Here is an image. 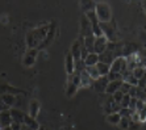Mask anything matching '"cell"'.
<instances>
[{"mask_svg": "<svg viewBox=\"0 0 146 130\" xmlns=\"http://www.w3.org/2000/svg\"><path fill=\"white\" fill-rule=\"evenodd\" d=\"M79 88H80V78H79V74H76V72H75L74 75L68 76L66 93H67L68 97H72V96L76 93V91H78Z\"/></svg>", "mask_w": 146, "mask_h": 130, "instance_id": "3957f363", "label": "cell"}, {"mask_svg": "<svg viewBox=\"0 0 146 130\" xmlns=\"http://www.w3.org/2000/svg\"><path fill=\"white\" fill-rule=\"evenodd\" d=\"M24 125H25V126H28L31 130H38V127H40V123L37 122V120L32 118V117L29 116V114H25Z\"/></svg>", "mask_w": 146, "mask_h": 130, "instance_id": "d6986e66", "label": "cell"}, {"mask_svg": "<svg viewBox=\"0 0 146 130\" xmlns=\"http://www.w3.org/2000/svg\"><path fill=\"white\" fill-rule=\"evenodd\" d=\"M0 96H1L3 101L7 104L9 108H12V106L15 105V103H16V97H15V95H11V93H1Z\"/></svg>", "mask_w": 146, "mask_h": 130, "instance_id": "44dd1931", "label": "cell"}, {"mask_svg": "<svg viewBox=\"0 0 146 130\" xmlns=\"http://www.w3.org/2000/svg\"><path fill=\"white\" fill-rule=\"evenodd\" d=\"M1 130H12V129H11V126H7V127H3Z\"/></svg>", "mask_w": 146, "mask_h": 130, "instance_id": "8d00e7d4", "label": "cell"}, {"mask_svg": "<svg viewBox=\"0 0 146 130\" xmlns=\"http://www.w3.org/2000/svg\"><path fill=\"white\" fill-rule=\"evenodd\" d=\"M86 67H91V66H96L99 63V55L95 54V53H90L87 55V58L83 61Z\"/></svg>", "mask_w": 146, "mask_h": 130, "instance_id": "ac0fdd59", "label": "cell"}, {"mask_svg": "<svg viewBox=\"0 0 146 130\" xmlns=\"http://www.w3.org/2000/svg\"><path fill=\"white\" fill-rule=\"evenodd\" d=\"M145 108V101H141V100H137L136 103V112H139Z\"/></svg>", "mask_w": 146, "mask_h": 130, "instance_id": "d6a6232c", "label": "cell"}, {"mask_svg": "<svg viewBox=\"0 0 146 130\" xmlns=\"http://www.w3.org/2000/svg\"><path fill=\"white\" fill-rule=\"evenodd\" d=\"M83 42V46H84L88 53H94V45H95V36H87L84 37V41Z\"/></svg>", "mask_w": 146, "mask_h": 130, "instance_id": "ffe728a7", "label": "cell"}, {"mask_svg": "<svg viewBox=\"0 0 146 130\" xmlns=\"http://www.w3.org/2000/svg\"><path fill=\"white\" fill-rule=\"evenodd\" d=\"M132 75L134 76V78L137 79V80H139V79H142L146 76L145 74V69L143 67H141V66H138V67H136V69L132 71Z\"/></svg>", "mask_w": 146, "mask_h": 130, "instance_id": "484cf974", "label": "cell"}, {"mask_svg": "<svg viewBox=\"0 0 146 130\" xmlns=\"http://www.w3.org/2000/svg\"><path fill=\"white\" fill-rule=\"evenodd\" d=\"M40 103H38L37 100H31V104H29V116L32 118H37L38 113H40Z\"/></svg>", "mask_w": 146, "mask_h": 130, "instance_id": "2e32d148", "label": "cell"}, {"mask_svg": "<svg viewBox=\"0 0 146 130\" xmlns=\"http://www.w3.org/2000/svg\"><path fill=\"white\" fill-rule=\"evenodd\" d=\"M122 82L121 80H116V82H109L108 86L106 88V93L107 95H113L115 92L120 91V87H121Z\"/></svg>", "mask_w": 146, "mask_h": 130, "instance_id": "e0dca14e", "label": "cell"}, {"mask_svg": "<svg viewBox=\"0 0 146 130\" xmlns=\"http://www.w3.org/2000/svg\"><path fill=\"white\" fill-rule=\"evenodd\" d=\"M130 97L129 95H124V97H122L121 103H120V106H121V109H128L129 108V104H130Z\"/></svg>", "mask_w": 146, "mask_h": 130, "instance_id": "4316f807", "label": "cell"}, {"mask_svg": "<svg viewBox=\"0 0 146 130\" xmlns=\"http://www.w3.org/2000/svg\"><path fill=\"white\" fill-rule=\"evenodd\" d=\"M65 69H66V72L70 75H74L75 74V61L72 58L71 54H67L66 55V59H65Z\"/></svg>", "mask_w": 146, "mask_h": 130, "instance_id": "4fadbf2b", "label": "cell"}, {"mask_svg": "<svg viewBox=\"0 0 146 130\" xmlns=\"http://www.w3.org/2000/svg\"><path fill=\"white\" fill-rule=\"evenodd\" d=\"M109 72H116V74H125L126 72V59L124 57H119L112 62Z\"/></svg>", "mask_w": 146, "mask_h": 130, "instance_id": "277c9868", "label": "cell"}, {"mask_svg": "<svg viewBox=\"0 0 146 130\" xmlns=\"http://www.w3.org/2000/svg\"><path fill=\"white\" fill-rule=\"evenodd\" d=\"M38 55V49H28L27 53L24 54V58H23V63L27 67H31L34 65V62L37 59Z\"/></svg>", "mask_w": 146, "mask_h": 130, "instance_id": "8992f818", "label": "cell"}, {"mask_svg": "<svg viewBox=\"0 0 146 130\" xmlns=\"http://www.w3.org/2000/svg\"><path fill=\"white\" fill-rule=\"evenodd\" d=\"M143 69H145V74H146V66H145V67H143Z\"/></svg>", "mask_w": 146, "mask_h": 130, "instance_id": "f35d334b", "label": "cell"}, {"mask_svg": "<svg viewBox=\"0 0 146 130\" xmlns=\"http://www.w3.org/2000/svg\"><path fill=\"white\" fill-rule=\"evenodd\" d=\"M86 72L90 75V78L95 82V80H98L99 78H100V74H99L98 69H96V66H91V67H86Z\"/></svg>", "mask_w": 146, "mask_h": 130, "instance_id": "603a6c76", "label": "cell"}, {"mask_svg": "<svg viewBox=\"0 0 146 130\" xmlns=\"http://www.w3.org/2000/svg\"><path fill=\"white\" fill-rule=\"evenodd\" d=\"M107 122H109L111 125H119L120 120H121V116H120L119 113H112V114H108L106 117Z\"/></svg>", "mask_w": 146, "mask_h": 130, "instance_id": "d4e9b609", "label": "cell"}, {"mask_svg": "<svg viewBox=\"0 0 146 130\" xmlns=\"http://www.w3.org/2000/svg\"><path fill=\"white\" fill-rule=\"evenodd\" d=\"M95 13H96V16H98L99 22H109L111 18H112L111 8H109L108 3H104V1H98V3H96Z\"/></svg>", "mask_w": 146, "mask_h": 130, "instance_id": "7a4b0ae2", "label": "cell"}, {"mask_svg": "<svg viewBox=\"0 0 146 130\" xmlns=\"http://www.w3.org/2000/svg\"><path fill=\"white\" fill-rule=\"evenodd\" d=\"M82 46H83V42H82V40H78V41H75V42H74V45H72L71 53H70V54L72 55V58H74V61H75V62H79V61H80Z\"/></svg>", "mask_w": 146, "mask_h": 130, "instance_id": "8fae6325", "label": "cell"}, {"mask_svg": "<svg viewBox=\"0 0 146 130\" xmlns=\"http://www.w3.org/2000/svg\"><path fill=\"white\" fill-rule=\"evenodd\" d=\"M9 112H11V117H12V122L19 123V125H24L25 113H23L19 109H13V108H12Z\"/></svg>", "mask_w": 146, "mask_h": 130, "instance_id": "7c38bea8", "label": "cell"}, {"mask_svg": "<svg viewBox=\"0 0 146 130\" xmlns=\"http://www.w3.org/2000/svg\"><path fill=\"white\" fill-rule=\"evenodd\" d=\"M111 96H112V99L115 100L116 103L120 104L121 103V100H122V97H124V93H121L120 91H117V92H115L113 95H111Z\"/></svg>", "mask_w": 146, "mask_h": 130, "instance_id": "f1b7e54d", "label": "cell"}, {"mask_svg": "<svg viewBox=\"0 0 146 130\" xmlns=\"http://www.w3.org/2000/svg\"><path fill=\"white\" fill-rule=\"evenodd\" d=\"M100 29H102V32H103V36H104L108 41H112L113 38H115L116 28L111 21H109V22H100Z\"/></svg>", "mask_w": 146, "mask_h": 130, "instance_id": "5b68a950", "label": "cell"}, {"mask_svg": "<svg viewBox=\"0 0 146 130\" xmlns=\"http://www.w3.org/2000/svg\"><path fill=\"white\" fill-rule=\"evenodd\" d=\"M119 114L121 117H124V118H129V120H130V114H132V113H130L129 109H120Z\"/></svg>", "mask_w": 146, "mask_h": 130, "instance_id": "4dcf8cb0", "label": "cell"}, {"mask_svg": "<svg viewBox=\"0 0 146 130\" xmlns=\"http://www.w3.org/2000/svg\"><path fill=\"white\" fill-rule=\"evenodd\" d=\"M12 125V117H11V112L9 110H5V112H0V126L1 129L3 127H7Z\"/></svg>", "mask_w": 146, "mask_h": 130, "instance_id": "5bb4252c", "label": "cell"}, {"mask_svg": "<svg viewBox=\"0 0 146 130\" xmlns=\"http://www.w3.org/2000/svg\"><path fill=\"white\" fill-rule=\"evenodd\" d=\"M80 5L83 8V11H84V15L91 12V11H95V8H96L95 1H80Z\"/></svg>", "mask_w": 146, "mask_h": 130, "instance_id": "cb8c5ba5", "label": "cell"}, {"mask_svg": "<svg viewBox=\"0 0 146 130\" xmlns=\"http://www.w3.org/2000/svg\"><path fill=\"white\" fill-rule=\"evenodd\" d=\"M79 78H80V88H88V87H92L94 80H92V79L90 78L88 74L86 72V69H84V71H82L80 74H79Z\"/></svg>", "mask_w": 146, "mask_h": 130, "instance_id": "9a60e30c", "label": "cell"}, {"mask_svg": "<svg viewBox=\"0 0 146 130\" xmlns=\"http://www.w3.org/2000/svg\"><path fill=\"white\" fill-rule=\"evenodd\" d=\"M11 129H12V130H21V125L12 122V125H11Z\"/></svg>", "mask_w": 146, "mask_h": 130, "instance_id": "e575fe53", "label": "cell"}, {"mask_svg": "<svg viewBox=\"0 0 146 130\" xmlns=\"http://www.w3.org/2000/svg\"><path fill=\"white\" fill-rule=\"evenodd\" d=\"M96 69H98L99 74L100 76H107L109 74V70H111V66L109 65H106V63H102V62H99L98 65H96Z\"/></svg>", "mask_w": 146, "mask_h": 130, "instance_id": "7402d4cb", "label": "cell"}, {"mask_svg": "<svg viewBox=\"0 0 146 130\" xmlns=\"http://www.w3.org/2000/svg\"><path fill=\"white\" fill-rule=\"evenodd\" d=\"M138 116H139V122H146V105L142 110H139L138 112Z\"/></svg>", "mask_w": 146, "mask_h": 130, "instance_id": "f546056e", "label": "cell"}, {"mask_svg": "<svg viewBox=\"0 0 146 130\" xmlns=\"http://www.w3.org/2000/svg\"><path fill=\"white\" fill-rule=\"evenodd\" d=\"M139 126H141V123H139V122H132V121H130L128 130H138Z\"/></svg>", "mask_w": 146, "mask_h": 130, "instance_id": "836d02e7", "label": "cell"}, {"mask_svg": "<svg viewBox=\"0 0 146 130\" xmlns=\"http://www.w3.org/2000/svg\"><path fill=\"white\" fill-rule=\"evenodd\" d=\"M129 123H130L129 118H124V117H121V120H120V122H119V126L121 127L122 130H128V127H129Z\"/></svg>", "mask_w": 146, "mask_h": 130, "instance_id": "83f0119b", "label": "cell"}, {"mask_svg": "<svg viewBox=\"0 0 146 130\" xmlns=\"http://www.w3.org/2000/svg\"><path fill=\"white\" fill-rule=\"evenodd\" d=\"M38 130H48V129H46V127H45V126H41V125H40V127H38Z\"/></svg>", "mask_w": 146, "mask_h": 130, "instance_id": "d590c367", "label": "cell"}, {"mask_svg": "<svg viewBox=\"0 0 146 130\" xmlns=\"http://www.w3.org/2000/svg\"><path fill=\"white\" fill-rule=\"evenodd\" d=\"M108 83H109V80L107 76H100L98 80H95V82L92 83V87L95 88L96 92L106 93V88H107V86H108Z\"/></svg>", "mask_w": 146, "mask_h": 130, "instance_id": "9c48e42d", "label": "cell"}, {"mask_svg": "<svg viewBox=\"0 0 146 130\" xmlns=\"http://www.w3.org/2000/svg\"><path fill=\"white\" fill-rule=\"evenodd\" d=\"M80 29H82V37H87V36H94V34H92L91 22L88 21V18L86 17V15H84V16H82Z\"/></svg>", "mask_w": 146, "mask_h": 130, "instance_id": "30bf717a", "label": "cell"}, {"mask_svg": "<svg viewBox=\"0 0 146 130\" xmlns=\"http://www.w3.org/2000/svg\"><path fill=\"white\" fill-rule=\"evenodd\" d=\"M120 109H121V106L120 104H117L115 100L112 99V96L109 95L108 100L106 101V105H104V110H106L107 114H112V113H119Z\"/></svg>", "mask_w": 146, "mask_h": 130, "instance_id": "ba28073f", "label": "cell"}, {"mask_svg": "<svg viewBox=\"0 0 146 130\" xmlns=\"http://www.w3.org/2000/svg\"><path fill=\"white\" fill-rule=\"evenodd\" d=\"M107 45H108V40H107L104 36L102 37L95 38V45H94V53L98 55H100L103 51H106Z\"/></svg>", "mask_w": 146, "mask_h": 130, "instance_id": "52a82bcc", "label": "cell"}, {"mask_svg": "<svg viewBox=\"0 0 146 130\" xmlns=\"http://www.w3.org/2000/svg\"><path fill=\"white\" fill-rule=\"evenodd\" d=\"M143 5H145V12H146V1H145V3H143Z\"/></svg>", "mask_w": 146, "mask_h": 130, "instance_id": "74e56055", "label": "cell"}, {"mask_svg": "<svg viewBox=\"0 0 146 130\" xmlns=\"http://www.w3.org/2000/svg\"><path fill=\"white\" fill-rule=\"evenodd\" d=\"M50 30V25H44L37 29H33L27 34V45L28 49H37L38 46H42L44 41H46V37Z\"/></svg>", "mask_w": 146, "mask_h": 130, "instance_id": "6da1fadb", "label": "cell"}, {"mask_svg": "<svg viewBox=\"0 0 146 130\" xmlns=\"http://www.w3.org/2000/svg\"><path fill=\"white\" fill-rule=\"evenodd\" d=\"M5 110H11V108L3 101L1 96H0V112H5Z\"/></svg>", "mask_w": 146, "mask_h": 130, "instance_id": "1f68e13d", "label": "cell"}, {"mask_svg": "<svg viewBox=\"0 0 146 130\" xmlns=\"http://www.w3.org/2000/svg\"><path fill=\"white\" fill-rule=\"evenodd\" d=\"M0 130H1V126H0Z\"/></svg>", "mask_w": 146, "mask_h": 130, "instance_id": "ab89813d", "label": "cell"}]
</instances>
